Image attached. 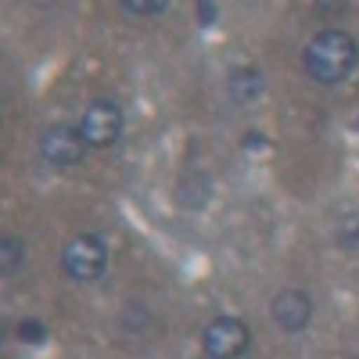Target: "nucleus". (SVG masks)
<instances>
[{
  "label": "nucleus",
  "instance_id": "f257e3e1",
  "mask_svg": "<svg viewBox=\"0 0 359 359\" xmlns=\"http://www.w3.org/2000/svg\"><path fill=\"white\" fill-rule=\"evenodd\" d=\"M306 76L320 86H338L345 83L359 65V43L345 29H320L302 50Z\"/></svg>",
  "mask_w": 359,
  "mask_h": 359
},
{
  "label": "nucleus",
  "instance_id": "f03ea898",
  "mask_svg": "<svg viewBox=\"0 0 359 359\" xmlns=\"http://www.w3.org/2000/svg\"><path fill=\"white\" fill-rule=\"evenodd\" d=\"M248 345H252V331L241 316H216L201 334L205 359H241Z\"/></svg>",
  "mask_w": 359,
  "mask_h": 359
},
{
  "label": "nucleus",
  "instance_id": "7ed1b4c3",
  "mask_svg": "<svg viewBox=\"0 0 359 359\" xmlns=\"http://www.w3.org/2000/svg\"><path fill=\"white\" fill-rule=\"evenodd\" d=\"M62 266H65V273L72 280L90 284V280H97L108 269V248H104V241L97 233H79V237H72V241L65 245Z\"/></svg>",
  "mask_w": 359,
  "mask_h": 359
},
{
  "label": "nucleus",
  "instance_id": "20e7f679",
  "mask_svg": "<svg viewBox=\"0 0 359 359\" xmlns=\"http://www.w3.org/2000/svg\"><path fill=\"white\" fill-rule=\"evenodd\" d=\"M123 108H118L115 101H94L83 118H79V133L86 140V147H111L118 137H123Z\"/></svg>",
  "mask_w": 359,
  "mask_h": 359
},
{
  "label": "nucleus",
  "instance_id": "39448f33",
  "mask_svg": "<svg viewBox=\"0 0 359 359\" xmlns=\"http://www.w3.org/2000/svg\"><path fill=\"white\" fill-rule=\"evenodd\" d=\"M40 155L54 169H72V165H79L86 158V140L72 126H50L40 137Z\"/></svg>",
  "mask_w": 359,
  "mask_h": 359
},
{
  "label": "nucleus",
  "instance_id": "423d86ee",
  "mask_svg": "<svg viewBox=\"0 0 359 359\" xmlns=\"http://www.w3.org/2000/svg\"><path fill=\"white\" fill-rule=\"evenodd\" d=\"M269 313H273V323L284 334H298V331H306L309 320H313V298L306 291H298V287H284L273 298Z\"/></svg>",
  "mask_w": 359,
  "mask_h": 359
},
{
  "label": "nucleus",
  "instance_id": "0eeeda50",
  "mask_svg": "<svg viewBox=\"0 0 359 359\" xmlns=\"http://www.w3.org/2000/svg\"><path fill=\"white\" fill-rule=\"evenodd\" d=\"M226 94H230V101L237 108H248V104H255L266 94V76L259 69H252V65L233 69L230 79H226Z\"/></svg>",
  "mask_w": 359,
  "mask_h": 359
},
{
  "label": "nucleus",
  "instance_id": "6e6552de",
  "mask_svg": "<svg viewBox=\"0 0 359 359\" xmlns=\"http://www.w3.org/2000/svg\"><path fill=\"white\" fill-rule=\"evenodd\" d=\"M22 259H25V241H22V237H15V233H8L4 241H0V273L15 277Z\"/></svg>",
  "mask_w": 359,
  "mask_h": 359
},
{
  "label": "nucleus",
  "instance_id": "1a4fd4ad",
  "mask_svg": "<svg viewBox=\"0 0 359 359\" xmlns=\"http://www.w3.org/2000/svg\"><path fill=\"white\" fill-rule=\"evenodd\" d=\"M334 241L341 252H359V212L355 216H345L334 230Z\"/></svg>",
  "mask_w": 359,
  "mask_h": 359
},
{
  "label": "nucleus",
  "instance_id": "9d476101",
  "mask_svg": "<svg viewBox=\"0 0 359 359\" xmlns=\"http://www.w3.org/2000/svg\"><path fill=\"white\" fill-rule=\"evenodd\" d=\"M123 11H126V15H137V18H155V15H165L169 4H165V0H144V4H133V0H126Z\"/></svg>",
  "mask_w": 359,
  "mask_h": 359
},
{
  "label": "nucleus",
  "instance_id": "9b49d317",
  "mask_svg": "<svg viewBox=\"0 0 359 359\" xmlns=\"http://www.w3.org/2000/svg\"><path fill=\"white\" fill-rule=\"evenodd\" d=\"M18 338L29 345V341H33V345H40L43 338H47V331H43V323L40 320H22L18 323Z\"/></svg>",
  "mask_w": 359,
  "mask_h": 359
},
{
  "label": "nucleus",
  "instance_id": "f8f14e48",
  "mask_svg": "<svg viewBox=\"0 0 359 359\" xmlns=\"http://www.w3.org/2000/svg\"><path fill=\"white\" fill-rule=\"evenodd\" d=\"M216 11H219L216 4H198V22H201V25H212Z\"/></svg>",
  "mask_w": 359,
  "mask_h": 359
}]
</instances>
